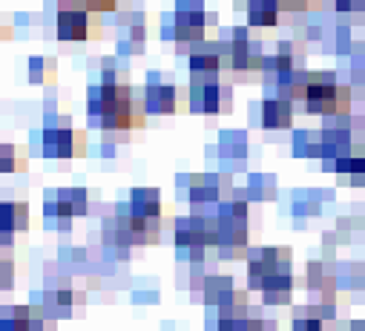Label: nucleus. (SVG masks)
I'll list each match as a JSON object with an SVG mask.
<instances>
[{
	"instance_id": "obj_1",
	"label": "nucleus",
	"mask_w": 365,
	"mask_h": 331,
	"mask_svg": "<svg viewBox=\"0 0 365 331\" xmlns=\"http://www.w3.org/2000/svg\"><path fill=\"white\" fill-rule=\"evenodd\" d=\"M86 113L98 121L104 133H124V130H141L147 124L144 104L135 101L133 87L127 81L118 84H96L89 87Z\"/></svg>"
},
{
	"instance_id": "obj_2",
	"label": "nucleus",
	"mask_w": 365,
	"mask_h": 331,
	"mask_svg": "<svg viewBox=\"0 0 365 331\" xmlns=\"http://www.w3.org/2000/svg\"><path fill=\"white\" fill-rule=\"evenodd\" d=\"M302 107L311 116L325 118H342L351 110V87H342L334 72H308Z\"/></svg>"
},
{
	"instance_id": "obj_3",
	"label": "nucleus",
	"mask_w": 365,
	"mask_h": 331,
	"mask_svg": "<svg viewBox=\"0 0 365 331\" xmlns=\"http://www.w3.org/2000/svg\"><path fill=\"white\" fill-rule=\"evenodd\" d=\"M250 208L242 199L222 202L216 213V228H219V254L227 260H242L247 257V245H250Z\"/></svg>"
},
{
	"instance_id": "obj_4",
	"label": "nucleus",
	"mask_w": 365,
	"mask_h": 331,
	"mask_svg": "<svg viewBox=\"0 0 365 331\" xmlns=\"http://www.w3.org/2000/svg\"><path fill=\"white\" fill-rule=\"evenodd\" d=\"M35 153L41 158H81L86 156V133L72 127L69 118H55L35 136Z\"/></svg>"
},
{
	"instance_id": "obj_5",
	"label": "nucleus",
	"mask_w": 365,
	"mask_h": 331,
	"mask_svg": "<svg viewBox=\"0 0 365 331\" xmlns=\"http://www.w3.org/2000/svg\"><path fill=\"white\" fill-rule=\"evenodd\" d=\"M187 104L199 116H225L233 110V87L222 78V72L213 75H193Z\"/></svg>"
},
{
	"instance_id": "obj_6",
	"label": "nucleus",
	"mask_w": 365,
	"mask_h": 331,
	"mask_svg": "<svg viewBox=\"0 0 365 331\" xmlns=\"http://www.w3.org/2000/svg\"><path fill=\"white\" fill-rule=\"evenodd\" d=\"M291 274V251L288 248H259L256 254H250L247 265V282L253 291H259L270 277Z\"/></svg>"
},
{
	"instance_id": "obj_7",
	"label": "nucleus",
	"mask_w": 365,
	"mask_h": 331,
	"mask_svg": "<svg viewBox=\"0 0 365 331\" xmlns=\"http://www.w3.org/2000/svg\"><path fill=\"white\" fill-rule=\"evenodd\" d=\"M58 38L61 41H86V38H101V26L93 12H86L81 4H61L58 12Z\"/></svg>"
},
{
	"instance_id": "obj_8",
	"label": "nucleus",
	"mask_w": 365,
	"mask_h": 331,
	"mask_svg": "<svg viewBox=\"0 0 365 331\" xmlns=\"http://www.w3.org/2000/svg\"><path fill=\"white\" fill-rule=\"evenodd\" d=\"M207 26H216V15L205 12L202 0H181L175 9V38L178 41H202Z\"/></svg>"
},
{
	"instance_id": "obj_9",
	"label": "nucleus",
	"mask_w": 365,
	"mask_h": 331,
	"mask_svg": "<svg viewBox=\"0 0 365 331\" xmlns=\"http://www.w3.org/2000/svg\"><path fill=\"white\" fill-rule=\"evenodd\" d=\"M141 104L147 116H173L178 110V90L161 78V72H150Z\"/></svg>"
},
{
	"instance_id": "obj_10",
	"label": "nucleus",
	"mask_w": 365,
	"mask_h": 331,
	"mask_svg": "<svg viewBox=\"0 0 365 331\" xmlns=\"http://www.w3.org/2000/svg\"><path fill=\"white\" fill-rule=\"evenodd\" d=\"M0 331H55V320L32 311L29 305H12L0 314Z\"/></svg>"
},
{
	"instance_id": "obj_11",
	"label": "nucleus",
	"mask_w": 365,
	"mask_h": 331,
	"mask_svg": "<svg viewBox=\"0 0 365 331\" xmlns=\"http://www.w3.org/2000/svg\"><path fill=\"white\" fill-rule=\"evenodd\" d=\"M29 230V205L26 202H0V242L9 245L15 233Z\"/></svg>"
},
{
	"instance_id": "obj_12",
	"label": "nucleus",
	"mask_w": 365,
	"mask_h": 331,
	"mask_svg": "<svg viewBox=\"0 0 365 331\" xmlns=\"http://www.w3.org/2000/svg\"><path fill=\"white\" fill-rule=\"evenodd\" d=\"M294 121V101L285 96L262 101V127L264 130H285Z\"/></svg>"
},
{
	"instance_id": "obj_13",
	"label": "nucleus",
	"mask_w": 365,
	"mask_h": 331,
	"mask_svg": "<svg viewBox=\"0 0 365 331\" xmlns=\"http://www.w3.org/2000/svg\"><path fill=\"white\" fill-rule=\"evenodd\" d=\"M133 216L138 219H161V196L155 188H135L130 193V208Z\"/></svg>"
},
{
	"instance_id": "obj_14",
	"label": "nucleus",
	"mask_w": 365,
	"mask_h": 331,
	"mask_svg": "<svg viewBox=\"0 0 365 331\" xmlns=\"http://www.w3.org/2000/svg\"><path fill=\"white\" fill-rule=\"evenodd\" d=\"M46 300H49V314H55V317H78L83 311V294L69 285L52 291Z\"/></svg>"
},
{
	"instance_id": "obj_15",
	"label": "nucleus",
	"mask_w": 365,
	"mask_h": 331,
	"mask_svg": "<svg viewBox=\"0 0 365 331\" xmlns=\"http://www.w3.org/2000/svg\"><path fill=\"white\" fill-rule=\"evenodd\" d=\"M247 24L256 29H270L279 24L277 0H247Z\"/></svg>"
},
{
	"instance_id": "obj_16",
	"label": "nucleus",
	"mask_w": 365,
	"mask_h": 331,
	"mask_svg": "<svg viewBox=\"0 0 365 331\" xmlns=\"http://www.w3.org/2000/svg\"><path fill=\"white\" fill-rule=\"evenodd\" d=\"M259 291H262L264 305H288L291 302V294H294V277L291 274L270 277Z\"/></svg>"
},
{
	"instance_id": "obj_17",
	"label": "nucleus",
	"mask_w": 365,
	"mask_h": 331,
	"mask_svg": "<svg viewBox=\"0 0 365 331\" xmlns=\"http://www.w3.org/2000/svg\"><path fill=\"white\" fill-rule=\"evenodd\" d=\"M190 72L193 75H213L222 72V46H199L190 52Z\"/></svg>"
},
{
	"instance_id": "obj_18",
	"label": "nucleus",
	"mask_w": 365,
	"mask_h": 331,
	"mask_svg": "<svg viewBox=\"0 0 365 331\" xmlns=\"http://www.w3.org/2000/svg\"><path fill=\"white\" fill-rule=\"evenodd\" d=\"M187 196L193 205H207V202H219L222 199V185L216 176H193L190 179V188H187Z\"/></svg>"
},
{
	"instance_id": "obj_19",
	"label": "nucleus",
	"mask_w": 365,
	"mask_h": 331,
	"mask_svg": "<svg viewBox=\"0 0 365 331\" xmlns=\"http://www.w3.org/2000/svg\"><path fill=\"white\" fill-rule=\"evenodd\" d=\"M55 78H58V61L55 58H29V81L32 84H55Z\"/></svg>"
},
{
	"instance_id": "obj_20",
	"label": "nucleus",
	"mask_w": 365,
	"mask_h": 331,
	"mask_svg": "<svg viewBox=\"0 0 365 331\" xmlns=\"http://www.w3.org/2000/svg\"><path fill=\"white\" fill-rule=\"evenodd\" d=\"M26 170V156L9 144V141H0V173H18Z\"/></svg>"
},
{
	"instance_id": "obj_21",
	"label": "nucleus",
	"mask_w": 365,
	"mask_h": 331,
	"mask_svg": "<svg viewBox=\"0 0 365 331\" xmlns=\"http://www.w3.org/2000/svg\"><path fill=\"white\" fill-rule=\"evenodd\" d=\"M322 144H319V133H308V130H299L294 136V153L297 156H319Z\"/></svg>"
},
{
	"instance_id": "obj_22",
	"label": "nucleus",
	"mask_w": 365,
	"mask_h": 331,
	"mask_svg": "<svg viewBox=\"0 0 365 331\" xmlns=\"http://www.w3.org/2000/svg\"><path fill=\"white\" fill-rule=\"evenodd\" d=\"M233 291V280L227 277H216V280H207L205 282V302H210V305H216L222 297H227Z\"/></svg>"
},
{
	"instance_id": "obj_23",
	"label": "nucleus",
	"mask_w": 365,
	"mask_h": 331,
	"mask_svg": "<svg viewBox=\"0 0 365 331\" xmlns=\"http://www.w3.org/2000/svg\"><path fill=\"white\" fill-rule=\"evenodd\" d=\"M336 173H351V176H365V158L362 156H339L334 161Z\"/></svg>"
},
{
	"instance_id": "obj_24",
	"label": "nucleus",
	"mask_w": 365,
	"mask_h": 331,
	"mask_svg": "<svg viewBox=\"0 0 365 331\" xmlns=\"http://www.w3.org/2000/svg\"><path fill=\"white\" fill-rule=\"evenodd\" d=\"M81 6L93 15H104V12H115L118 0H81Z\"/></svg>"
},
{
	"instance_id": "obj_25",
	"label": "nucleus",
	"mask_w": 365,
	"mask_h": 331,
	"mask_svg": "<svg viewBox=\"0 0 365 331\" xmlns=\"http://www.w3.org/2000/svg\"><path fill=\"white\" fill-rule=\"evenodd\" d=\"M12 285H15V263L12 257H6L0 263V291H9Z\"/></svg>"
},
{
	"instance_id": "obj_26",
	"label": "nucleus",
	"mask_w": 365,
	"mask_h": 331,
	"mask_svg": "<svg viewBox=\"0 0 365 331\" xmlns=\"http://www.w3.org/2000/svg\"><path fill=\"white\" fill-rule=\"evenodd\" d=\"M294 331H322V317H314V314L299 317L294 320Z\"/></svg>"
},
{
	"instance_id": "obj_27",
	"label": "nucleus",
	"mask_w": 365,
	"mask_h": 331,
	"mask_svg": "<svg viewBox=\"0 0 365 331\" xmlns=\"http://www.w3.org/2000/svg\"><path fill=\"white\" fill-rule=\"evenodd\" d=\"M339 12H356V9H365V0H334Z\"/></svg>"
},
{
	"instance_id": "obj_28",
	"label": "nucleus",
	"mask_w": 365,
	"mask_h": 331,
	"mask_svg": "<svg viewBox=\"0 0 365 331\" xmlns=\"http://www.w3.org/2000/svg\"><path fill=\"white\" fill-rule=\"evenodd\" d=\"M4 38H12V29H9V26H4V24H0V41H4Z\"/></svg>"
},
{
	"instance_id": "obj_29",
	"label": "nucleus",
	"mask_w": 365,
	"mask_h": 331,
	"mask_svg": "<svg viewBox=\"0 0 365 331\" xmlns=\"http://www.w3.org/2000/svg\"><path fill=\"white\" fill-rule=\"evenodd\" d=\"M6 257H9V254H6V251H4V248H0V263H4V260H6Z\"/></svg>"
},
{
	"instance_id": "obj_30",
	"label": "nucleus",
	"mask_w": 365,
	"mask_h": 331,
	"mask_svg": "<svg viewBox=\"0 0 365 331\" xmlns=\"http://www.w3.org/2000/svg\"><path fill=\"white\" fill-rule=\"evenodd\" d=\"M61 4H81V0H61Z\"/></svg>"
},
{
	"instance_id": "obj_31",
	"label": "nucleus",
	"mask_w": 365,
	"mask_h": 331,
	"mask_svg": "<svg viewBox=\"0 0 365 331\" xmlns=\"http://www.w3.org/2000/svg\"><path fill=\"white\" fill-rule=\"evenodd\" d=\"M267 331H277V325H267Z\"/></svg>"
},
{
	"instance_id": "obj_32",
	"label": "nucleus",
	"mask_w": 365,
	"mask_h": 331,
	"mask_svg": "<svg viewBox=\"0 0 365 331\" xmlns=\"http://www.w3.org/2000/svg\"><path fill=\"white\" fill-rule=\"evenodd\" d=\"M362 141H365V127H362Z\"/></svg>"
}]
</instances>
